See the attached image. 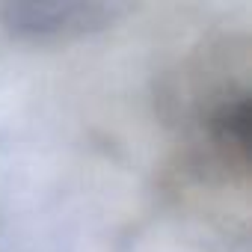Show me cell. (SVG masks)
Returning a JSON list of instances; mask_svg holds the SVG:
<instances>
[{
    "instance_id": "cell-2",
    "label": "cell",
    "mask_w": 252,
    "mask_h": 252,
    "mask_svg": "<svg viewBox=\"0 0 252 252\" xmlns=\"http://www.w3.org/2000/svg\"><path fill=\"white\" fill-rule=\"evenodd\" d=\"M202 134L208 146V158L225 175L243 178L249 172V95L246 89L228 92L220 98L205 122Z\"/></svg>"
},
{
    "instance_id": "cell-1",
    "label": "cell",
    "mask_w": 252,
    "mask_h": 252,
    "mask_svg": "<svg viewBox=\"0 0 252 252\" xmlns=\"http://www.w3.org/2000/svg\"><path fill=\"white\" fill-rule=\"evenodd\" d=\"M125 12H128V6L122 3L57 0V3H6L0 18H3V27L12 39L30 45H51L104 30Z\"/></svg>"
}]
</instances>
